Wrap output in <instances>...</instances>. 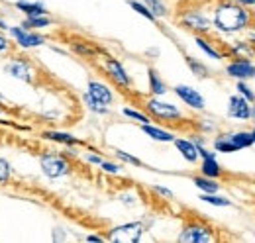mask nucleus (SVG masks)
<instances>
[{
	"label": "nucleus",
	"mask_w": 255,
	"mask_h": 243,
	"mask_svg": "<svg viewBox=\"0 0 255 243\" xmlns=\"http://www.w3.org/2000/svg\"><path fill=\"white\" fill-rule=\"evenodd\" d=\"M226 73L238 81H246V79H254L255 77V65L250 59H236L226 67Z\"/></svg>",
	"instance_id": "9d476101"
},
{
	"label": "nucleus",
	"mask_w": 255,
	"mask_h": 243,
	"mask_svg": "<svg viewBox=\"0 0 255 243\" xmlns=\"http://www.w3.org/2000/svg\"><path fill=\"white\" fill-rule=\"evenodd\" d=\"M116 157H120L122 161H126V163H129V165H135V167H143V163L137 159V157H133V155H129V153L126 151H116Z\"/></svg>",
	"instance_id": "72a5a7b5"
},
{
	"label": "nucleus",
	"mask_w": 255,
	"mask_h": 243,
	"mask_svg": "<svg viewBox=\"0 0 255 243\" xmlns=\"http://www.w3.org/2000/svg\"><path fill=\"white\" fill-rule=\"evenodd\" d=\"M173 141H175L177 149L181 151V155H183L189 163H194V161L198 159V149H196L194 141H191V139H173Z\"/></svg>",
	"instance_id": "2eb2a0df"
},
{
	"label": "nucleus",
	"mask_w": 255,
	"mask_h": 243,
	"mask_svg": "<svg viewBox=\"0 0 255 243\" xmlns=\"http://www.w3.org/2000/svg\"><path fill=\"white\" fill-rule=\"evenodd\" d=\"M43 135H45L47 139H51V141L65 143V145H75V143H79L77 137H73L71 133H65V131H45Z\"/></svg>",
	"instance_id": "4be33fe9"
},
{
	"label": "nucleus",
	"mask_w": 255,
	"mask_h": 243,
	"mask_svg": "<svg viewBox=\"0 0 255 243\" xmlns=\"http://www.w3.org/2000/svg\"><path fill=\"white\" fill-rule=\"evenodd\" d=\"M141 129H143L151 139H155V141H173V139H175V135H173L171 131H165V129H161L157 125H151V123H143Z\"/></svg>",
	"instance_id": "a211bd4d"
},
{
	"label": "nucleus",
	"mask_w": 255,
	"mask_h": 243,
	"mask_svg": "<svg viewBox=\"0 0 255 243\" xmlns=\"http://www.w3.org/2000/svg\"><path fill=\"white\" fill-rule=\"evenodd\" d=\"M175 94L187 104V106H191L194 110H204V98H202V94L196 91V89H191V87H185V85H179V87H175Z\"/></svg>",
	"instance_id": "f8f14e48"
},
{
	"label": "nucleus",
	"mask_w": 255,
	"mask_h": 243,
	"mask_svg": "<svg viewBox=\"0 0 255 243\" xmlns=\"http://www.w3.org/2000/svg\"><path fill=\"white\" fill-rule=\"evenodd\" d=\"M10 51V41H8V37L0 31V55H6Z\"/></svg>",
	"instance_id": "c9c22d12"
},
{
	"label": "nucleus",
	"mask_w": 255,
	"mask_h": 243,
	"mask_svg": "<svg viewBox=\"0 0 255 243\" xmlns=\"http://www.w3.org/2000/svg\"><path fill=\"white\" fill-rule=\"evenodd\" d=\"M155 192H159L161 196H165V198H173V192H171L169 188H163V186H155Z\"/></svg>",
	"instance_id": "e433bc0d"
},
{
	"label": "nucleus",
	"mask_w": 255,
	"mask_h": 243,
	"mask_svg": "<svg viewBox=\"0 0 255 243\" xmlns=\"http://www.w3.org/2000/svg\"><path fill=\"white\" fill-rule=\"evenodd\" d=\"M234 2H238V4H246V6H254L255 0H234Z\"/></svg>",
	"instance_id": "ea45409f"
},
{
	"label": "nucleus",
	"mask_w": 255,
	"mask_h": 243,
	"mask_svg": "<svg viewBox=\"0 0 255 243\" xmlns=\"http://www.w3.org/2000/svg\"><path fill=\"white\" fill-rule=\"evenodd\" d=\"M87 161L93 163V165H100V163H102V157H98V155H93V153H91V155H87Z\"/></svg>",
	"instance_id": "4c0bfd02"
},
{
	"label": "nucleus",
	"mask_w": 255,
	"mask_h": 243,
	"mask_svg": "<svg viewBox=\"0 0 255 243\" xmlns=\"http://www.w3.org/2000/svg\"><path fill=\"white\" fill-rule=\"evenodd\" d=\"M14 6H16L18 10H22L26 16H43V14H47V10H45V6H43L41 2H28V0H18Z\"/></svg>",
	"instance_id": "f3484780"
},
{
	"label": "nucleus",
	"mask_w": 255,
	"mask_h": 243,
	"mask_svg": "<svg viewBox=\"0 0 255 243\" xmlns=\"http://www.w3.org/2000/svg\"><path fill=\"white\" fill-rule=\"evenodd\" d=\"M179 242L183 243H210L216 242V236H214V230L202 222H191L183 228L181 236H179Z\"/></svg>",
	"instance_id": "7ed1b4c3"
},
{
	"label": "nucleus",
	"mask_w": 255,
	"mask_h": 243,
	"mask_svg": "<svg viewBox=\"0 0 255 243\" xmlns=\"http://www.w3.org/2000/svg\"><path fill=\"white\" fill-rule=\"evenodd\" d=\"M39 167L43 175L49 179H61L71 173V163L61 153H43L39 157Z\"/></svg>",
	"instance_id": "f03ea898"
},
{
	"label": "nucleus",
	"mask_w": 255,
	"mask_h": 243,
	"mask_svg": "<svg viewBox=\"0 0 255 243\" xmlns=\"http://www.w3.org/2000/svg\"><path fill=\"white\" fill-rule=\"evenodd\" d=\"M10 177H12V167H10V163L0 157V184H6V182L10 181Z\"/></svg>",
	"instance_id": "7c9ffc66"
},
{
	"label": "nucleus",
	"mask_w": 255,
	"mask_h": 243,
	"mask_svg": "<svg viewBox=\"0 0 255 243\" xmlns=\"http://www.w3.org/2000/svg\"><path fill=\"white\" fill-rule=\"evenodd\" d=\"M143 224L141 222H129V224H122L110 230L108 240L114 243H137L143 236Z\"/></svg>",
	"instance_id": "20e7f679"
},
{
	"label": "nucleus",
	"mask_w": 255,
	"mask_h": 243,
	"mask_svg": "<svg viewBox=\"0 0 255 243\" xmlns=\"http://www.w3.org/2000/svg\"><path fill=\"white\" fill-rule=\"evenodd\" d=\"M143 4L149 8V12L155 16V18H165L169 12H167V6L161 2V0H143Z\"/></svg>",
	"instance_id": "b1692460"
},
{
	"label": "nucleus",
	"mask_w": 255,
	"mask_h": 243,
	"mask_svg": "<svg viewBox=\"0 0 255 243\" xmlns=\"http://www.w3.org/2000/svg\"><path fill=\"white\" fill-rule=\"evenodd\" d=\"M238 91H240V94H242V96H244V98H246L248 102H252V104L255 102L254 91H252V89H250V87H248V85H246L244 81H238Z\"/></svg>",
	"instance_id": "2f4dec72"
},
{
	"label": "nucleus",
	"mask_w": 255,
	"mask_h": 243,
	"mask_svg": "<svg viewBox=\"0 0 255 243\" xmlns=\"http://www.w3.org/2000/svg\"><path fill=\"white\" fill-rule=\"evenodd\" d=\"M100 169L102 171H106V173H112V175H118L122 169H120V165H116V163H110V161H104L102 159V163H100Z\"/></svg>",
	"instance_id": "f704fd0d"
},
{
	"label": "nucleus",
	"mask_w": 255,
	"mask_h": 243,
	"mask_svg": "<svg viewBox=\"0 0 255 243\" xmlns=\"http://www.w3.org/2000/svg\"><path fill=\"white\" fill-rule=\"evenodd\" d=\"M181 24H183V28L194 31V33H206V31H210V20H208L204 14L194 12V10L187 12V14L183 16Z\"/></svg>",
	"instance_id": "9b49d317"
},
{
	"label": "nucleus",
	"mask_w": 255,
	"mask_h": 243,
	"mask_svg": "<svg viewBox=\"0 0 255 243\" xmlns=\"http://www.w3.org/2000/svg\"><path fill=\"white\" fill-rule=\"evenodd\" d=\"M4 100H6V98H4V96H2V94H0V102H4Z\"/></svg>",
	"instance_id": "37998d69"
},
{
	"label": "nucleus",
	"mask_w": 255,
	"mask_h": 243,
	"mask_svg": "<svg viewBox=\"0 0 255 243\" xmlns=\"http://www.w3.org/2000/svg\"><path fill=\"white\" fill-rule=\"evenodd\" d=\"M145 110L149 112V116L157 118L161 122H177V120H183V114L177 106L169 104V102H163V100H157V98H149L145 100Z\"/></svg>",
	"instance_id": "39448f33"
},
{
	"label": "nucleus",
	"mask_w": 255,
	"mask_h": 243,
	"mask_svg": "<svg viewBox=\"0 0 255 243\" xmlns=\"http://www.w3.org/2000/svg\"><path fill=\"white\" fill-rule=\"evenodd\" d=\"M147 79H149V91L153 92L155 96H161V94L167 92V87H165V83L161 81V77L157 75L155 69H149V71H147Z\"/></svg>",
	"instance_id": "aec40b11"
},
{
	"label": "nucleus",
	"mask_w": 255,
	"mask_h": 243,
	"mask_svg": "<svg viewBox=\"0 0 255 243\" xmlns=\"http://www.w3.org/2000/svg\"><path fill=\"white\" fill-rule=\"evenodd\" d=\"M214 149L216 151H222V153H234V151H238L232 143H230V139L226 137V135H220V137H216L214 139Z\"/></svg>",
	"instance_id": "cd10ccee"
},
{
	"label": "nucleus",
	"mask_w": 255,
	"mask_h": 243,
	"mask_svg": "<svg viewBox=\"0 0 255 243\" xmlns=\"http://www.w3.org/2000/svg\"><path fill=\"white\" fill-rule=\"evenodd\" d=\"M0 116H2V112H0Z\"/></svg>",
	"instance_id": "a18cd8bd"
},
{
	"label": "nucleus",
	"mask_w": 255,
	"mask_h": 243,
	"mask_svg": "<svg viewBox=\"0 0 255 243\" xmlns=\"http://www.w3.org/2000/svg\"><path fill=\"white\" fill-rule=\"evenodd\" d=\"M230 139V143L240 151V149H246V147H252L254 145V137H252V131H236V133H228L226 135Z\"/></svg>",
	"instance_id": "4468645a"
},
{
	"label": "nucleus",
	"mask_w": 255,
	"mask_h": 243,
	"mask_svg": "<svg viewBox=\"0 0 255 243\" xmlns=\"http://www.w3.org/2000/svg\"><path fill=\"white\" fill-rule=\"evenodd\" d=\"M124 116L131 118V120L141 122V123H149V118H147L145 114H141V112H137V110H133V108H124Z\"/></svg>",
	"instance_id": "473e14b6"
},
{
	"label": "nucleus",
	"mask_w": 255,
	"mask_h": 243,
	"mask_svg": "<svg viewBox=\"0 0 255 243\" xmlns=\"http://www.w3.org/2000/svg\"><path fill=\"white\" fill-rule=\"evenodd\" d=\"M252 137H254V143H255V127H254V131H252Z\"/></svg>",
	"instance_id": "79ce46f5"
},
{
	"label": "nucleus",
	"mask_w": 255,
	"mask_h": 243,
	"mask_svg": "<svg viewBox=\"0 0 255 243\" xmlns=\"http://www.w3.org/2000/svg\"><path fill=\"white\" fill-rule=\"evenodd\" d=\"M204 202H208V204H212V206H230L232 202L228 200V198H224V196H218L216 192H202V196H200Z\"/></svg>",
	"instance_id": "a878e982"
},
{
	"label": "nucleus",
	"mask_w": 255,
	"mask_h": 243,
	"mask_svg": "<svg viewBox=\"0 0 255 243\" xmlns=\"http://www.w3.org/2000/svg\"><path fill=\"white\" fill-rule=\"evenodd\" d=\"M87 242L100 243V242H104V238H100V236H87Z\"/></svg>",
	"instance_id": "58836bf2"
},
{
	"label": "nucleus",
	"mask_w": 255,
	"mask_h": 243,
	"mask_svg": "<svg viewBox=\"0 0 255 243\" xmlns=\"http://www.w3.org/2000/svg\"><path fill=\"white\" fill-rule=\"evenodd\" d=\"M85 104L93 110V112H96V114H106L108 112V106H104V104H100L98 100H95L91 94H85Z\"/></svg>",
	"instance_id": "c756f323"
},
{
	"label": "nucleus",
	"mask_w": 255,
	"mask_h": 243,
	"mask_svg": "<svg viewBox=\"0 0 255 243\" xmlns=\"http://www.w3.org/2000/svg\"><path fill=\"white\" fill-rule=\"evenodd\" d=\"M6 73L18 81L24 83H33L35 79V69H33L32 61L26 57H14L6 63Z\"/></svg>",
	"instance_id": "423d86ee"
},
{
	"label": "nucleus",
	"mask_w": 255,
	"mask_h": 243,
	"mask_svg": "<svg viewBox=\"0 0 255 243\" xmlns=\"http://www.w3.org/2000/svg\"><path fill=\"white\" fill-rule=\"evenodd\" d=\"M252 116H254V120H255V110H254V112H252Z\"/></svg>",
	"instance_id": "c03bdc74"
},
{
	"label": "nucleus",
	"mask_w": 255,
	"mask_h": 243,
	"mask_svg": "<svg viewBox=\"0 0 255 243\" xmlns=\"http://www.w3.org/2000/svg\"><path fill=\"white\" fill-rule=\"evenodd\" d=\"M248 24H250V12L234 0L220 2L214 10V26L224 33H236V31L246 30Z\"/></svg>",
	"instance_id": "f257e3e1"
},
{
	"label": "nucleus",
	"mask_w": 255,
	"mask_h": 243,
	"mask_svg": "<svg viewBox=\"0 0 255 243\" xmlns=\"http://www.w3.org/2000/svg\"><path fill=\"white\" fill-rule=\"evenodd\" d=\"M200 169H202V175H204V177H210V179H218V177H222V167H220V163L216 161L214 155L204 157Z\"/></svg>",
	"instance_id": "dca6fc26"
},
{
	"label": "nucleus",
	"mask_w": 255,
	"mask_h": 243,
	"mask_svg": "<svg viewBox=\"0 0 255 243\" xmlns=\"http://www.w3.org/2000/svg\"><path fill=\"white\" fill-rule=\"evenodd\" d=\"M187 65L191 67V71L196 75V77H200V79H206L208 77V69L202 65V63H198L196 59H192V57H187Z\"/></svg>",
	"instance_id": "c85d7f7f"
},
{
	"label": "nucleus",
	"mask_w": 255,
	"mask_h": 243,
	"mask_svg": "<svg viewBox=\"0 0 255 243\" xmlns=\"http://www.w3.org/2000/svg\"><path fill=\"white\" fill-rule=\"evenodd\" d=\"M47 26H51V18L47 14H43V16H28L26 22L22 24V28H26V30H41V28H47Z\"/></svg>",
	"instance_id": "6ab92c4d"
},
{
	"label": "nucleus",
	"mask_w": 255,
	"mask_h": 243,
	"mask_svg": "<svg viewBox=\"0 0 255 243\" xmlns=\"http://www.w3.org/2000/svg\"><path fill=\"white\" fill-rule=\"evenodd\" d=\"M252 102H248L242 94H236V96H230V104H228V114L236 120H250L252 118Z\"/></svg>",
	"instance_id": "1a4fd4ad"
},
{
	"label": "nucleus",
	"mask_w": 255,
	"mask_h": 243,
	"mask_svg": "<svg viewBox=\"0 0 255 243\" xmlns=\"http://www.w3.org/2000/svg\"><path fill=\"white\" fill-rule=\"evenodd\" d=\"M0 30H8V24H6L2 18H0Z\"/></svg>",
	"instance_id": "a19ab883"
},
{
	"label": "nucleus",
	"mask_w": 255,
	"mask_h": 243,
	"mask_svg": "<svg viewBox=\"0 0 255 243\" xmlns=\"http://www.w3.org/2000/svg\"><path fill=\"white\" fill-rule=\"evenodd\" d=\"M104 71H106V75H108L120 89H124V91L129 89V85H131L129 75L126 73L124 65H122L118 59H114V57H106V59H104Z\"/></svg>",
	"instance_id": "6e6552de"
},
{
	"label": "nucleus",
	"mask_w": 255,
	"mask_h": 243,
	"mask_svg": "<svg viewBox=\"0 0 255 243\" xmlns=\"http://www.w3.org/2000/svg\"><path fill=\"white\" fill-rule=\"evenodd\" d=\"M87 94H91L95 100H98V102L104 104V106H110L112 100H114L112 91H110L104 83H100V81H91V83H89V92H87Z\"/></svg>",
	"instance_id": "ddd939ff"
},
{
	"label": "nucleus",
	"mask_w": 255,
	"mask_h": 243,
	"mask_svg": "<svg viewBox=\"0 0 255 243\" xmlns=\"http://www.w3.org/2000/svg\"><path fill=\"white\" fill-rule=\"evenodd\" d=\"M194 41H196V45H198V47H200L208 57H212V59H222V53H220V51H216V49H214V47H212L204 37L196 35V39H194Z\"/></svg>",
	"instance_id": "393cba45"
},
{
	"label": "nucleus",
	"mask_w": 255,
	"mask_h": 243,
	"mask_svg": "<svg viewBox=\"0 0 255 243\" xmlns=\"http://www.w3.org/2000/svg\"><path fill=\"white\" fill-rule=\"evenodd\" d=\"M128 4H129V8H133V10H135L137 14H141L143 18H147V20H151V22H155V20H157V18L149 12V8H147L145 4H141V2H137V0H129Z\"/></svg>",
	"instance_id": "bb28decb"
},
{
	"label": "nucleus",
	"mask_w": 255,
	"mask_h": 243,
	"mask_svg": "<svg viewBox=\"0 0 255 243\" xmlns=\"http://www.w3.org/2000/svg\"><path fill=\"white\" fill-rule=\"evenodd\" d=\"M192 182L196 184V188H200L202 192H218V182H214V179L210 177H194Z\"/></svg>",
	"instance_id": "5701e85b"
},
{
	"label": "nucleus",
	"mask_w": 255,
	"mask_h": 243,
	"mask_svg": "<svg viewBox=\"0 0 255 243\" xmlns=\"http://www.w3.org/2000/svg\"><path fill=\"white\" fill-rule=\"evenodd\" d=\"M71 49H73L77 55L87 57V59L95 57L96 53H98V49H96L95 45H91V43H87V41H75V43H71Z\"/></svg>",
	"instance_id": "412c9836"
},
{
	"label": "nucleus",
	"mask_w": 255,
	"mask_h": 243,
	"mask_svg": "<svg viewBox=\"0 0 255 243\" xmlns=\"http://www.w3.org/2000/svg\"><path fill=\"white\" fill-rule=\"evenodd\" d=\"M8 31H10L12 39H14V41H16L20 47H24V49H30V47H39V45H43V43H45V37H43V35L33 33V31L26 30V28H22V26L8 28Z\"/></svg>",
	"instance_id": "0eeeda50"
}]
</instances>
